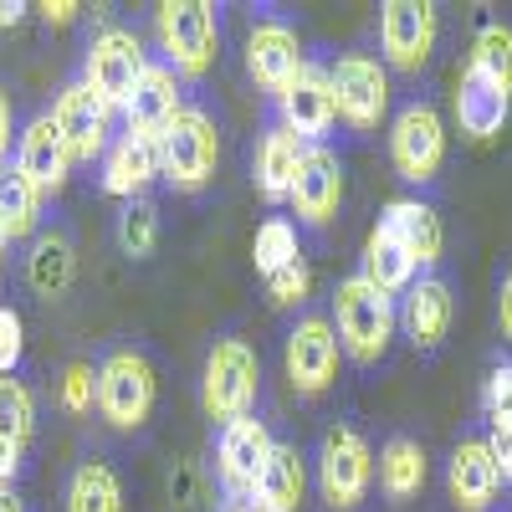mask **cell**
Masks as SVG:
<instances>
[{
	"mask_svg": "<svg viewBox=\"0 0 512 512\" xmlns=\"http://www.w3.org/2000/svg\"><path fill=\"white\" fill-rule=\"evenodd\" d=\"M256 400H262V359H256V349L236 333L216 338L200 374V410L210 420L231 425V420H246Z\"/></svg>",
	"mask_w": 512,
	"mask_h": 512,
	"instance_id": "7a4b0ae2",
	"label": "cell"
},
{
	"mask_svg": "<svg viewBox=\"0 0 512 512\" xmlns=\"http://www.w3.org/2000/svg\"><path fill=\"white\" fill-rule=\"evenodd\" d=\"M52 123H57V134H62L72 164H93V159H103L108 144H113V108L88 88V82H72V88L57 93Z\"/></svg>",
	"mask_w": 512,
	"mask_h": 512,
	"instance_id": "4fadbf2b",
	"label": "cell"
},
{
	"mask_svg": "<svg viewBox=\"0 0 512 512\" xmlns=\"http://www.w3.org/2000/svg\"><path fill=\"white\" fill-rule=\"evenodd\" d=\"M400 333L420 354H436L451 333V318H456V297H451V282L441 272H420L405 292H400Z\"/></svg>",
	"mask_w": 512,
	"mask_h": 512,
	"instance_id": "2e32d148",
	"label": "cell"
},
{
	"mask_svg": "<svg viewBox=\"0 0 512 512\" xmlns=\"http://www.w3.org/2000/svg\"><path fill=\"white\" fill-rule=\"evenodd\" d=\"M359 277H364L369 287H379L384 297H400V292L420 277V267L410 262V251H405L390 231L374 226L369 241H364V256H359Z\"/></svg>",
	"mask_w": 512,
	"mask_h": 512,
	"instance_id": "83f0119b",
	"label": "cell"
},
{
	"mask_svg": "<svg viewBox=\"0 0 512 512\" xmlns=\"http://www.w3.org/2000/svg\"><path fill=\"white\" fill-rule=\"evenodd\" d=\"M262 512H303L308 507V461L297 446H272V461H267V477L251 497Z\"/></svg>",
	"mask_w": 512,
	"mask_h": 512,
	"instance_id": "484cf974",
	"label": "cell"
},
{
	"mask_svg": "<svg viewBox=\"0 0 512 512\" xmlns=\"http://www.w3.org/2000/svg\"><path fill=\"white\" fill-rule=\"evenodd\" d=\"M144 47H139V36L134 31H123V26H103L93 41H88V57H82V82L113 108L123 113L128 98H134L139 88V77H144Z\"/></svg>",
	"mask_w": 512,
	"mask_h": 512,
	"instance_id": "30bf717a",
	"label": "cell"
},
{
	"mask_svg": "<svg viewBox=\"0 0 512 512\" xmlns=\"http://www.w3.org/2000/svg\"><path fill=\"white\" fill-rule=\"evenodd\" d=\"M180 108H185L180 72H175V67H164V62H149L123 113H128V128H144V134H154V139H159V128H164L169 118H175Z\"/></svg>",
	"mask_w": 512,
	"mask_h": 512,
	"instance_id": "d4e9b609",
	"label": "cell"
},
{
	"mask_svg": "<svg viewBox=\"0 0 512 512\" xmlns=\"http://www.w3.org/2000/svg\"><path fill=\"white\" fill-rule=\"evenodd\" d=\"M390 164L405 185H436L446 169V123L431 98H410L390 123Z\"/></svg>",
	"mask_w": 512,
	"mask_h": 512,
	"instance_id": "52a82bcc",
	"label": "cell"
},
{
	"mask_svg": "<svg viewBox=\"0 0 512 512\" xmlns=\"http://www.w3.org/2000/svg\"><path fill=\"white\" fill-rule=\"evenodd\" d=\"M77 11H82L77 0H47V6H41V16H47L52 26H72V21H77Z\"/></svg>",
	"mask_w": 512,
	"mask_h": 512,
	"instance_id": "b9f144b4",
	"label": "cell"
},
{
	"mask_svg": "<svg viewBox=\"0 0 512 512\" xmlns=\"http://www.w3.org/2000/svg\"><path fill=\"white\" fill-rule=\"evenodd\" d=\"M272 446H277V441H272V431H267V420H256V415L221 425L216 477H221V492H226L236 507H246V502L256 497V487H262L267 461H272Z\"/></svg>",
	"mask_w": 512,
	"mask_h": 512,
	"instance_id": "8fae6325",
	"label": "cell"
},
{
	"mask_svg": "<svg viewBox=\"0 0 512 512\" xmlns=\"http://www.w3.org/2000/svg\"><path fill=\"white\" fill-rule=\"evenodd\" d=\"M277 123H287L303 144H323L338 123V103H333V77L318 62H303V72L292 77V88L277 98Z\"/></svg>",
	"mask_w": 512,
	"mask_h": 512,
	"instance_id": "e0dca14e",
	"label": "cell"
},
{
	"mask_svg": "<svg viewBox=\"0 0 512 512\" xmlns=\"http://www.w3.org/2000/svg\"><path fill=\"white\" fill-rule=\"evenodd\" d=\"M374 492V446L354 425H328L318 441V497L328 512H359Z\"/></svg>",
	"mask_w": 512,
	"mask_h": 512,
	"instance_id": "277c9868",
	"label": "cell"
},
{
	"mask_svg": "<svg viewBox=\"0 0 512 512\" xmlns=\"http://www.w3.org/2000/svg\"><path fill=\"white\" fill-rule=\"evenodd\" d=\"M0 226H6L11 241L36 236V226H41V195H36V185L21 175L16 164L0 169Z\"/></svg>",
	"mask_w": 512,
	"mask_h": 512,
	"instance_id": "f546056e",
	"label": "cell"
},
{
	"mask_svg": "<svg viewBox=\"0 0 512 512\" xmlns=\"http://www.w3.org/2000/svg\"><path fill=\"white\" fill-rule=\"evenodd\" d=\"M303 41H297V31L287 26V21H277V16H267V21H256L251 31H246V77L256 82L262 93H272V98H282L287 88H292V77L303 72Z\"/></svg>",
	"mask_w": 512,
	"mask_h": 512,
	"instance_id": "9a60e30c",
	"label": "cell"
},
{
	"mask_svg": "<svg viewBox=\"0 0 512 512\" xmlns=\"http://www.w3.org/2000/svg\"><path fill=\"white\" fill-rule=\"evenodd\" d=\"M236 512H262V507H256V502H246V507H236Z\"/></svg>",
	"mask_w": 512,
	"mask_h": 512,
	"instance_id": "7dc6e473",
	"label": "cell"
},
{
	"mask_svg": "<svg viewBox=\"0 0 512 512\" xmlns=\"http://www.w3.org/2000/svg\"><path fill=\"white\" fill-rule=\"evenodd\" d=\"M308 144L292 134L287 123H272L262 139H256V159H251V180L262 190V200L282 205L292 195V180H297V164H303Z\"/></svg>",
	"mask_w": 512,
	"mask_h": 512,
	"instance_id": "603a6c76",
	"label": "cell"
},
{
	"mask_svg": "<svg viewBox=\"0 0 512 512\" xmlns=\"http://www.w3.org/2000/svg\"><path fill=\"white\" fill-rule=\"evenodd\" d=\"M57 400L67 415H88L98 405V369L93 364H67L62 384H57Z\"/></svg>",
	"mask_w": 512,
	"mask_h": 512,
	"instance_id": "e575fe53",
	"label": "cell"
},
{
	"mask_svg": "<svg viewBox=\"0 0 512 512\" xmlns=\"http://www.w3.org/2000/svg\"><path fill=\"white\" fill-rule=\"evenodd\" d=\"M466 67L482 72L487 82H497L502 93H512V26L507 21H482L472 36V57Z\"/></svg>",
	"mask_w": 512,
	"mask_h": 512,
	"instance_id": "4dcf8cb0",
	"label": "cell"
},
{
	"mask_svg": "<svg viewBox=\"0 0 512 512\" xmlns=\"http://www.w3.org/2000/svg\"><path fill=\"white\" fill-rule=\"evenodd\" d=\"M159 180V139L144 128H123L103 154V190L118 200H139Z\"/></svg>",
	"mask_w": 512,
	"mask_h": 512,
	"instance_id": "44dd1931",
	"label": "cell"
},
{
	"mask_svg": "<svg viewBox=\"0 0 512 512\" xmlns=\"http://www.w3.org/2000/svg\"><path fill=\"white\" fill-rule=\"evenodd\" d=\"M297 226L287 221V216H272V221H262L256 226V241H251V262H256V272L262 277H272V272H282V267H292L297 262Z\"/></svg>",
	"mask_w": 512,
	"mask_h": 512,
	"instance_id": "1f68e13d",
	"label": "cell"
},
{
	"mask_svg": "<svg viewBox=\"0 0 512 512\" xmlns=\"http://www.w3.org/2000/svg\"><path fill=\"white\" fill-rule=\"evenodd\" d=\"M72 272H77V251L62 231H41L31 236V256H26V287L36 297H62L72 287Z\"/></svg>",
	"mask_w": 512,
	"mask_h": 512,
	"instance_id": "4316f807",
	"label": "cell"
},
{
	"mask_svg": "<svg viewBox=\"0 0 512 512\" xmlns=\"http://www.w3.org/2000/svg\"><path fill=\"white\" fill-rule=\"evenodd\" d=\"M379 226L410 251V262H415L420 272H436V267H441L446 226H441V216H436V205H431V200H420V195L390 200V205H384V216H379Z\"/></svg>",
	"mask_w": 512,
	"mask_h": 512,
	"instance_id": "ffe728a7",
	"label": "cell"
},
{
	"mask_svg": "<svg viewBox=\"0 0 512 512\" xmlns=\"http://www.w3.org/2000/svg\"><path fill=\"white\" fill-rule=\"evenodd\" d=\"M6 246H11V236H6V226H0V262H6Z\"/></svg>",
	"mask_w": 512,
	"mask_h": 512,
	"instance_id": "bcb514c9",
	"label": "cell"
},
{
	"mask_svg": "<svg viewBox=\"0 0 512 512\" xmlns=\"http://www.w3.org/2000/svg\"><path fill=\"white\" fill-rule=\"evenodd\" d=\"M21 11H26L21 0H0V31H6V26H16V21H21Z\"/></svg>",
	"mask_w": 512,
	"mask_h": 512,
	"instance_id": "ee69618b",
	"label": "cell"
},
{
	"mask_svg": "<svg viewBox=\"0 0 512 512\" xmlns=\"http://www.w3.org/2000/svg\"><path fill=\"white\" fill-rule=\"evenodd\" d=\"M216 164H221V134L205 108H180L159 128V180L195 195L216 180Z\"/></svg>",
	"mask_w": 512,
	"mask_h": 512,
	"instance_id": "3957f363",
	"label": "cell"
},
{
	"mask_svg": "<svg viewBox=\"0 0 512 512\" xmlns=\"http://www.w3.org/2000/svg\"><path fill=\"white\" fill-rule=\"evenodd\" d=\"M333 333H338V349H344L354 364L374 369L390 354L395 333H400V308L395 297H384L379 287H369L359 272L354 277H338L333 282Z\"/></svg>",
	"mask_w": 512,
	"mask_h": 512,
	"instance_id": "6da1fadb",
	"label": "cell"
},
{
	"mask_svg": "<svg viewBox=\"0 0 512 512\" xmlns=\"http://www.w3.org/2000/svg\"><path fill=\"white\" fill-rule=\"evenodd\" d=\"M374 477H379V492L390 497V507H405V502H415L425 492V482H431V461H425L420 441L390 436V441L379 446Z\"/></svg>",
	"mask_w": 512,
	"mask_h": 512,
	"instance_id": "cb8c5ba5",
	"label": "cell"
},
{
	"mask_svg": "<svg viewBox=\"0 0 512 512\" xmlns=\"http://www.w3.org/2000/svg\"><path fill=\"white\" fill-rule=\"evenodd\" d=\"M446 492L456 502V512H492L497 492H502V472L487 451L482 436H461L446 456Z\"/></svg>",
	"mask_w": 512,
	"mask_h": 512,
	"instance_id": "ac0fdd59",
	"label": "cell"
},
{
	"mask_svg": "<svg viewBox=\"0 0 512 512\" xmlns=\"http://www.w3.org/2000/svg\"><path fill=\"white\" fill-rule=\"evenodd\" d=\"M292 216L303 226H333L338 205H344V159H338L328 144H308L303 164H297V180H292Z\"/></svg>",
	"mask_w": 512,
	"mask_h": 512,
	"instance_id": "5bb4252c",
	"label": "cell"
},
{
	"mask_svg": "<svg viewBox=\"0 0 512 512\" xmlns=\"http://www.w3.org/2000/svg\"><path fill=\"white\" fill-rule=\"evenodd\" d=\"M512 118V93H502L497 82H487L482 72L461 67V82H456V123L466 139H497Z\"/></svg>",
	"mask_w": 512,
	"mask_h": 512,
	"instance_id": "7402d4cb",
	"label": "cell"
},
{
	"mask_svg": "<svg viewBox=\"0 0 512 512\" xmlns=\"http://www.w3.org/2000/svg\"><path fill=\"white\" fill-rule=\"evenodd\" d=\"M487 451H492V461H497V472H502V487L512 482V425H487Z\"/></svg>",
	"mask_w": 512,
	"mask_h": 512,
	"instance_id": "f35d334b",
	"label": "cell"
},
{
	"mask_svg": "<svg viewBox=\"0 0 512 512\" xmlns=\"http://www.w3.org/2000/svg\"><path fill=\"white\" fill-rule=\"evenodd\" d=\"M154 400H159V379L139 349H113L98 364V415L113 431H144Z\"/></svg>",
	"mask_w": 512,
	"mask_h": 512,
	"instance_id": "8992f818",
	"label": "cell"
},
{
	"mask_svg": "<svg viewBox=\"0 0 512 512\" xmlns=\"http://www.w3.org/2000/svg\"><path fill=\"white\" fill-rule=\"evenodd\" d=\"M308 287H313V272H308V262H303V256H297L292 267H282V272H272V277H267V297H272L277 308L303 303V297H308Z\"/></svg>",
	"mask_w": 512,
	"mask_h": 512,
	"instance_id": "8d00e7d4",
	"label": "cell"
},
{
	"mask_svg": "<svg viewBox=\"0 0 512 512\" xmlns=\"http://www.w3.org/2000/svg\"><path fill=\"white\" fill-rule=\"evenodd\" d=\"M6 154H11V93L0 88V169H6Z\"/></svg>",
	"mask_w": 512,
	"mask_h": 512,
	"instance_id": "7bdbcfd3",
	"label": "cell"
},
{
	"mask_svg": "<svg viewBox=\"0 0 512 512\" xmlns=\"http://www.w3.org/2000/svg\"><path fill=\"white\" fill-rule=\"evenodd\" d=\"M21 349H26V328H21V313H16V308H0V374H16V364H21Z\"/></svg>",
	"mask_w": 512,
	"mask_h": 512,
	"instance_id": "74e56055",
	"label": "cell"
},
{
	"mask_svg": "<svg viewBox=\"0 0 512 512\" xmlns=\"http://www.w3.org/2000/svg\"><path fill=\"white\" fill-rule=\"evenodd\" d=\"M67 512H123V482L108 461H82L72 472Z\"/></svg>",
	"mask_w": 512,
	"mask_h": 512,
	"instance_id": "f1b7e54d",
	"label": "cell"
},
{
	"mask_svg": "<svg viewBox=\"0 0 512 512\" xmlns=\"http://www.w3.org/2000/svg\"><path fill=\"white\" fill-rule=\"evenodd\" d=\"M482 415H487V425H512V359L492 364V374L482 384Z\"/></svg>",
	"mask_w": 512,
	"mask_h": 512,
	"instance_id": "d590c367",
	"label": "cell"
},
{
	"mask_svg": "<svg viewBox=\"0 0 512 512\" xmlns=\"http://www.w3.org/2000/svg\"><path fill=\"white\" fill-rule=\"evenodd\" d=\"M16 169L36 185V195L47 200V195H62L67 190V175H72V154L57 134V123L52 113H41L31 118L21 134H16Z\"/></svg>",
	"mask_w": 512,
	"mask_h": 512,
	"instance_id": "d6986e66",
	"label": "cell"
},
{
	"mask_svg": "<svg viewBox=\"0 0 512 512\" xmlns=\"http://www.w3.org/2000/svg\"><path fill=\"white\" fill-rule=\"evenodd\" d=\"M338 333L328 318L318 313H303L292 328H287V344H282V364H287V379H292V390L313 400L323 390H333V379H338Z\"/></svg>",
	"mask_w": 512,
	"mask_h": 512,
	"instance_id": "7c38bea8",
	"label": "cell"
},
{
	"mask_svg": "<svg viewBox=\"0 0 512 512\" xmlns=\"http://www.w3.org/2000/svg\"><path fill=\"white\" fill-rule=\"evenodd\" d=\"M113 236H118L123 256H134V262H144V256L159 246V210H154L144 195H139V200H123Z\"/></svg>",
	"mask_w": 512,
	"mask_h": 512,
	"instance_id": "d6a6232c",
	"label": "cell"
},
{
	"mask_svg": "<svg viewBox=\"0 0 512 512\" xmlns=\"http://www.w3.org/2000/svg\"><path fill=\"white\" fill-rule=\"evenodd\" d=\"M497 338L512 349V262H507V272L497 277Z\"/></svg>",
	"mask_w": 512,
	"mask_h": 512,
	"instance_id": "ab89813d",
	"label": "cell"
},
{
	"mask_svg": "<svg viewBox=\"0 0 512 512\" xmlns=\"http://www.w3.org/2000/svg\"><path fill=\"white\" fill-rule=\"evenodd\" d=\"M154 31H159L164 67H175L180 77H205L216 67V47H221L216 6H205V0H164L154 11Z\"/></svg>",
	"mask_w": 512,
	"mask_h": 512,
	"instance_id": "5b68a950",
	"label": "cell"
},
{
	"mask_svg": "<svg viewBox=\"0 0 512 512\" xmlns=\"http://www.w3.org/2000/svg\"><path fill=\"white\" fill-rule=\"evenodd\" d=\"M0 512H26V502H21L11 487H0Z\"/></svg>",
	"mask_w": 512,
	"mask_h": 512,
	"instance_id": "f6af8a7d",
	"label": "cell"
},
{
	"mask_svg": "<svg viewBox=\"0 0 512 512\" xmlns=\"http://www.w3.org/2000/svg\"><path fill=\"white\" fill-rule=\"evenodd\" d=\"M21 441H11V436H0V487H11L16 482V472H21Z\"/></svg>",
	"mask_w": 512,
	"mask_h": 512,
	"instance_id": "60d3db41",
	"label": "cell"
},
{
	"mask_svg": "<svg viewBox=\"0 0 512 512\" xmlns=\"http://www.w3.org/2000/svg\"><path fill=\"white\" fill-rule=\"evenodd\" d=\"M333 103L354 134H379V123L390 118V67L374 52H344L333 67Z\"/></svg>",
	"mask_w": 512,
	"mask_h": 512,
	"instance_id": "ba28073f",
	"label": "cell"
},
{
	"mask_svg": "<svg viewBox=\"0 0 512 512\" xmlns=\"http://www.w3.org/2000/svg\"><path fill=\"white\" fill-rule=\"evenodd\" d=\"M36 431V400L31 390L16 379V374H0V436H11V441H31Z\"/></svg>",
	"mask_w": 512,
	"mask_h": 512,
	"instance_id": "836d02e7",
	"label": "cell"
},
{
	"mask_svg": "<svg viewBox=\"0 0 512 512\" xmlns=\"http://www.w3.org/2000/svg\"><path fill=\"white\" fill-rule=\"evenodd\" d=\"M441 11L431 0H384L379 6V62L390 72H420L436 52Z\"/></svg>",
	"mask_w": 512,
	"mask_h": 512,
	"instance_id": "9c48e42d",
	"label": "cell"
}]
</instances>
